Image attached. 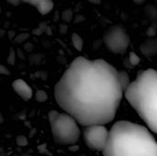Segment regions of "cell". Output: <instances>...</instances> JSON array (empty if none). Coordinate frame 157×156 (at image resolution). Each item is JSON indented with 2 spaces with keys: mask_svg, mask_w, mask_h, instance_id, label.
<instances>
[{
  "mask_svg": "<svg viewBox=\"0 0 157 156\" xmlns=\"http://www.w3.org/2000/svg\"><path fill=\"white\" fill-rule=\"evenodd\" d=\"M118 73L102 59L77 57L55 85L56 102L78 124L106 125L114 120L124 95Z\"/></svg>",
  "mask_w": 157,
  "mask_h": 156,
  "instance_id": "cell-1",
  "label": "cell"
},
{
  "mask_svg": "<svg viewBox=\"0 0 157 156\" xmlns=\"http://www.w3.org/2000/svg\"><path fill=\"white\" fill-rule=\"evenodd\" d=\"M102 153L104 156H157V142L147 128L120 120L111 127Z\"/></svg>",
  "mask_w": 157,
  "mask_h": 156,
  "instance_id": "cell-2",
  "label": "cell"
},
{
  "mask_svg": "<svg viewBox=\"0 0 157 156\" xmlns=\"http://www.w3.org/2000/svg\"><path fill=\"white\" fill-rule=\"evenodd\" d=\"M124 97L148 129L157 134V71H141L131 83Z\"/></svg>",
  "mask_w": 157,
  "mask_h": 156,
  "instance_id": "cell-3",
  "label": "cell"
},
{
  "mask_svg": "<svg viewBox=\"0 0 157 156\" xmlns=\"http://www.w3.org/2000/svg\"><path fill=\"white\" fill-rule=\"evenodd\" d=\"M53 140L61 145H73L80 138V129L77 121L67 113L51 110L48 114Z\"/></svg>",
  "mask_w": 157,
  "mask_h": 156,
  "instance_id": "cell-4",
  "label": "cell"
},
{
  "mask_svg": "<svg viewBox=\"0 0 157 156\" xmlns=\"http://www.w3.org/2000/svg\"><path fill=\"white\" fill-rule=\"evenodd\" d=\"M103 40L107 48L113 53H124L130 45V36L121 26L110 27L106 31Z\"/></svg>",
  "mask_w": 157,
  "mask_h": 156,
  "instance_id": "cell-5",
  "label": "cell"
},
{
  "mask_svg": "<svg viewBox=\"0 0 157 156\" xmlns=\"http://www.w3.org/2000/svg\"><path fill=\"white\" fill-rule=\"evenodd\" d=\"M108 129L104 125H90L85 127L83 131L86 144L91 150L103 152L109 139Z\"/></svg>",
  "mask_w": 157,
  "mask_h": 156,
  "instance_id": "cell-6",
  "label": "cell"
},
{
  "mask_svg": "<svg viewBox=\"0 0 157 156\" xmlns=\"http://www.w3.org/2000/svg\"><path fill=\"white\" fill-rule=\"evenodd\" d=\"M14 91L24 100L28 101L32 97V89L23 79H17L12 83Z\"/></svg>",
  "mask_w": 157,
  "mask_h": 156,
  "instance_id": "cell-7",
  "label": "cell"
},
{
  "mask_svg": "<svg viewBox=\"0 0 157 156\" xmlns=\"http://www.w3.org/2000/svg\"><path fill=\"white\" fill-rule=\"evenodd\" d=\"M141 51L147 57L157 54V40H148L144 41L141 47Z\"/></svg>",
  "mask_w": 157,
  "mask_h": 156,
  "instance_id": "cell-8",
  "label": "cell"
},
{
  "mask_svg": "<svg viewBox=\"0 0 157 156\" xmlns=\"http://www.w3.org/2000/svg\"><path fill=\"white\" fill-rule=\"evenodd\" d=\"M53 6H54V4H53L52 0H44V1L38 3L35 6L37 7L38 11L41 15H47L52 10Z\"/></svg>",
  "mask_w": 157,
  "mask_h": 156,
  "instance_id": "cell-9",
  "label": "cell"
},
{
  "mask_svg": "<svg viewBox=\"0 0 157 156\" xmlns=\"http://www.w3.org/2000/svg\"><path fill=\"white\" fill-rule=\"evenodd\" d=\"M118 75H119V81H120L121 89L123 90V92H125L132 83L130 80V76L125 71H119Z\"/></svg>",
  "mask_w": 157,
  "mask_h": 156,
  "instance_id": "cell-10",
  "label": "cell"
},
{
  "mask_svg": "<svg viewBox=\"0 0 157 156\" xmlns=\"http://www.w3.org/2000/svg\"><path fill=\"white\" fill-rule=\"evenodd\" d=\"M72 43L77 51H81L83 50L84 41H83V39L77 33H74L72 35Z\"/></svg>",
  "mask_w": 157,
  "mask_h": 156,
  "instance_id": "cell-11",
  "label": "cell"
},
{
  "mask_svg": "<svg viewBox=\"0 0 157 156\" xmlns=\"http://www.w3.org/2000/svg\"><path fill=\"white\" fill-rule=\"evenodd\" d=\"M145 12L146 15L149 18H151V20H153V22H155L157 20V8L153 6V5H149L145 7Z\"/></svg>",
  "mask_w": 157,
  "mask_h": 156,
  "instance_id": "cell-12",
  "label": "cell"
},
{
  "mask_svg": "<svg viewBox=\"0 0 157 156\" xmlns=\"http://www.w3.org/2000/svg\"><path fill=\"white\" fill-rule=\"evenodd\" d=\"M35 97H36V100L37 101H39V102H44V101H46L48 99V95L43 90H38L36 92Z\"/></svg>",
  "mask_w": 157,
  "mask_h": 156,
  "instance_id": "cell-13",
  "label": "cell"
},
{
  "mask_svg": "<svg viewBox=\"0 0 157 156\" xmlns=\"http://www.w3.org/2000/svg\"><path fill=\"white\" fill-rule=\"evenodd\" d=\"M62 18L64 22H70L73 19V11L71 9H65L62 13Z\"/></svg>",
  "mask_w": 157,
  "mask_h": 156,
  "instance_id": "cell-14",
  "label": "cell"
},
{
  "mask_svg": "<svg viewBox=\"0 0 157 156\" xmlns=\"http://www.w3.org/2000/svg\"><path fill=\"white\" fill-rule=\"evenodd\" d=\"M129 62L132 63V66H134V65H137L140 63V58L136 53H134L133 51H131L130 54H129Z\"/></svg>",
  "mask_w": 157,
  "mask_h": 156,
  "instance_id": "cell-15",
  "label": "cell"
},
{
  "mask_svg": "<svg viewBox=\"0 0 157 156\" xmlns=\"http://www.w3.org/2000/svg\"><path fill=\"white\" fill-rule=\"evenodd\" d=\"M46 28H47L46 23L42 22V23H40V26H39L37 29H35L32 31V33H33V34H35V35H40L42 32H44V31H45Z\"/></svg>",
  "mask_w": 157,
  "mask_h": 156,
  "instance_id": "cell-16",
  "label": "cell"
},
{
  "mask_svg": "<svg viewBox=\"0 0 157 156\" xmlns=\"http://www.w3.org/2000/svg\"><path fill=\"white\" fill-rule=\"evenodd\" d=\"M29 37V33H21V34H18L17 37H15L14 40H15L17 43H20V42L25 41Z\"/></svg>",
  "mask_w": 157,
  "mask_h": 156,
  "instance_id": "cell-17",
  "label": "cell"
},
{
  "mask_svg": "<svg viewBox=\"0 0 157 156\" xmlns=\"http://www.w3.org/2000/svg\"><path fill=\"white\" fill-rule=\"evenodd\" d=\"M15 61H16V53H15V51L11 48L10 51H9L8 58H7V62H8L9 64H14Z\"/></svg>",
  "mask_w": 157,
  "mask_h": 156,
  "instance_id": "cell-18",
  "label": "cell"
},
{
  "mask_svg": "<svg viewBox=\"0 0 157 156\" xmlns=\"http://www.w3.org/2000/svg\"><path fill=\"white\" fill-rule=\"evenodd\" d=\"M17 143L19 146H26V145H28V140L25 136L21 135L17 138Z\"/></svg>",
  "mask_w": 157,
  "mask_h": 156,
  "instance_id": "cell-19",
  "label": "cell"
},
{
  "mask_svg": "<svg viewBox=\"0 0 157 156\" xmlns=\"http://www.w3.org/2000/svg\"><path fill=\"white\" fill-rule=\"evenodd\" d=\"M155 34H156V28H155V26L152 25V26L148 29V30H147V35H148V36H151V37H154Z\"/></svg>",
  "mask_w": 157,
  "mask_h": 156,
  "instance_id": "cell-20",
  "label": "cell"
},
{
  "mask_svg": "<svg viewBox=\"0 0 157 156\" xmlns=\"http://www.w3.org/2000/svg\"><path fill=\"white\" fill-rule=\"evenodd\" d=\"M10 74L9 70L3 64H0V74H3V75H8Z\"/></svg>",
  "mask_w": 157,
  "mask_h": 156,
  "instance_id": "cell-21",
  "label": "cell"
},
{
  "mask_svg": "<svg viewBox=\"0 0 157 156\" xmlns=\"http://www.w3.org/2000/svg\"><path fill=\"white\" fill-rule=\"evenodd\" d=\"M20 1H23V2H26V3H28V4L36 6L38 3H40V2H41V1H44V0H20Z\"/></svg>",
  "mask_w": 157,
  "mask_h": 156,
  "instance_id": "cell-22",
  "label": "cell"
},
{
  "mask_svg": "<svg viewBox=\"0 0 157 156\" xmlns=\"http://www.w3.org/2000/svg\"><path fill=\"white\" fill-rule=\"evenodd\" d=\"M8 3H10L12 6H18L19 5V3L21 2L20 0H6Z\"/></svg>",
  "mask_w": 157,
  "mask_h": 156,
  "instance_id": "cell-23",
  "label": "cell"
},
{
  "mask_svg": "<svg viewBox=\"0 0 157 156\" xmlns=\"http://www.w3.org/2000/svg\"><path fill=\"white\" fill-rule=\"evenodd\" d=\"M60 30H61V33H65L66 31H67V26L66 25H61V29H60Z\"/></svg>",
  "mask_w": 157,
  "mask_h": 156,
  "instance_id": "cell-24",
  "label": "cell"
},
{
  "mask_svg": "<svg viewBox=\"0 0 157 156\" xmlns=\"http://www.w3.org/2000/svg\"><path fill=\"white\" fill-rule=\"evenodd\" d=\"M87 1L92 4H95V5H99L101 3V0H87Z\"/></svg>",
  "mask_w": 157,
  "mask_h": 156,
  "instance_id": "cell-25",
  "label": "cell"
},
{
  "mask_svg": "<svg viewBox=\"0 0 157 156\" xmlns=\"http://www.w3.org/2000/svg\"><path fill=\"white\" fill-rule=\"evenodd\" d=\"M8 36H9L10 39L15 38V31H9V32H8Z\"/></svg>",
  "mask_w": 157,
  "mask_h": 156,
  "instance_id": "cell-26",
  "label": "cell"
},
{
  "mask_svg": "<svg viewBox=\"0 0 157 156\" xmlns=\"http://www.w3.org/2000/svg\"><path fill=\"white\" fill-rule=\"evenodd\" d=\"M135 4H137V5H141V4H143L145 0H132Z\"/></svg>",
  "mask_w": 157,
  "mask_h": 156,
  "instance_id": "cell-27",
  "label": "cell"
},
{
  "mask_svg": "<svg viewBox=\"0 0 157 156\" xmlns=\"http://www.w3.org/2000/svg\"><path fill=\"white\" fill-rule=\"evenodd\" d=\"M3 120H4V119H3V116L0 114V123H2V122H3Z\"/></svg>",
  "mask_w": 157,
  "mask_h": 156,
  "instance_id": "cell-28",
  "label": "cell"
},
{
  "mask_svg": "<svg viewBox=\"0 0 157 156\" xmlns=\"http://www.w3.org/2000/svg\"><path fill=\"white\" fill-rule=\"evenodd\" d=\"M0 12H1V7H0Z\"/></svg>",
  "mask_w": 157,
  "mask_h": 156,
  "instance_id": "cell-29",
  "label": "cell"
},
{
  "mask_svg": "<svg viewBox=\"0 0 157 156\" xmlns=\"http://www.w3.org/2000/svg\"><path fill=\"white\" fill-rule=\"evenodd\" d=\"M24 156H29V155H24Z\"/></svg>",
  "mask_w": 157,
  "mask_h": 156,
  "instance_id": "cell-30",
  "label": "cell"
}]
</instances>
